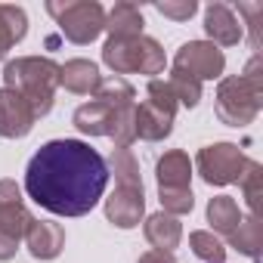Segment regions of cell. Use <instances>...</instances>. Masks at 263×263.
<instances>
[{"instance_id": "obj_1", "label": "cell", "mask_w": 263, "mask_h": 263, "mask_svg": "<svg viewBox=\"0 0 263 263\" xmlns=\"http://www.w3.org/2000/svg\"><path fill=\"white\" fill-rule=\"evenodd\" d=\"M108 186L105 158L84 140H50L25 167V192L56 217L90 214Z\"/></svg>"}, {"instance_id": "obj_5", "label": "cell", "mask_w": 263, "mask_h": 263, "mask_svg": "<svg viewBox=\"0 0 263 263\" xmlns=\"http://www.w3.org/2000/svg\"><path fill=\"white\" fill-rule=\"evenodd\" d=\"M47 13L56 19L59 31L78 47L93 44L105 31V10H102V4H96V0H68V4L50 0Z\"/></svg>"}, {"instance_id": "obj_12", "label": "cell", "mask_w": 263, "mask_h": 263, "mask_svg": "<svg viewBox=\"0 0 263 263\" xmlns=\"http://www.w3.org/2000/svg\"><path fill=\"white\" fill-rule=\"evenodd\" d=\"M25 245H28L34 260H56L62 254V248H65V229L59 223L31 217V223L25 229Z\"/></svg>"}, {"instance_id": "obj_26", "label": "cell", "mask_w": 263, "mask_h": 263, "mask_svg": "<svg viewBox=\"0 0 263 263\" xmlns=\"http://www.w3.org/2000/svg\"><path fill=\"white\" fill-rule=\"evenodd\" d=\"M155 10H158L161 16L174 19V22H189V19L195 16L198 4H195V0H164V4H155Z\"/></svg>"}, {"instance_id": "obj_3", "label": "cell", "mask_w": 263, "mask_h": 263, "mask_svg": "<svg viewBox=\"0 0 263 263\" xmlns=\"http://www.w3.org/2000/svg\"><path fill=\"white\" fill-rule=\"evenodd\" d=\"M4 87L25 96L34 118L50 115L59 87V65L47 56H19L4 65Z\"/></svg>"}, {"instance_id": "obj_20", "label": "cell", "mask_w": 263, "mask_h": 263, "mask_svg": "<svg viewBox=\"0 0 263 263\" xmlns=\"http://www.w3.org/2000/svg\"><path fill=\"white\" fill-rule=\"evenodd\" d=\"M208 223H211V232L217 235H232L235 226L241 223V211H238V201L229 198V195H217L208 201Z\"/></svg>"}, {"instance_id": "obj_16", "label": "cell", "mask_w": 263, "mask_h": 263, "mask_svg": "<svg viewBox=\"0 0 263 263\" xmlns=\"http://www.w3.org/2000/svg\"><path fill=\"white\" fill-rule=\"evenodd\" d=\"M134 127H137V140L161 143V140L171 137V130H174V115L155 108L152 102H143V105H137V111H134Z\"/></svg>"}, {"instance_id": "obj_11", "label": "cell", "mask_w": 263, "mask_h": 263, "mask_svg": "<svg viewBox=\"0 0 263 263\" xmlns=\"http://www.w3.org/2000/svg\"><path fill=\"white\" fill-rule=\"evenodd\" d=\"M204 31H208V37H211L214 47H235L245 37L241 19L226 4H211L204 10Z\"/></svg>"}, {"instance_id": "obj_15", "label": "cell", "mask_w": 263, "mask_h": 263, "mask_svg": "<svg viewBox=\"0 0 263 263\" xmlns=\"http://www.w3.org/2000/svg\"><path fill=\"white\" fill-rule=\"evenodd\" d=\"M143 232H146V241L152 245V251H171L174 254V248L183 241V223H180V217H171L164 211L146 217Z\"/></svg>"}, {"instance_id": "obj_13", "label": "cell", "mask_w": 263, "mask_h": 263, "mask_svg": "<svg viewBox=\"0 0 263 263\" xmlns=\"http://www.w3.org/2000/svg\"><path fill=\"white\" fill-rule=\"evenodd\" d=\"M192 161L186 152L171 149L158 158L155 164V177H158V189H192Z\"/></svg>"}, {"instance_id": "obj_21", "label": "cell", "mask_w": 263, "mask_h": 263, "mask_svg": "<svg viewBox=\"0 0 263 263\" xmlns=\"http://www.w3.org/2000/svg\"><path fill=\"white\" fill-rule=\"evenodd\" d=\"M167 87L177 99V105H186V108H195L201 102V81H195L192 74L180 71V68H171V78H167Z\"/></svg>"}, {"instance_id": "obj_2", "label": "cell", "mask_w": 263, "mask_h": 263, "mask_svg": "<svg viewBox=\"0 0 263 263\" xmlns=\"http://www.w3.org/2000/svg\"><path fill=\"white\" fill-rule=\"evenodd\" d=\"M217 118L226 127H248L263 108V59L260 53L251 56L241 74L223 78L217 87Z\"/></svg>"}, {"instance_id": "obj_27", "label": "cell", "mask_w": 263, "mask_h": 263, "mask_svg": "<svg viewBox=\"0 0 263 263\" xmlns=\"http://www.w3.org/2000/svg\"><path fill=\"white\" fill-rule=\"evenodd\" d=\"M137 263H177V257L171 251H146Z\"/></svg>"}, {"instance_id": "obj_8", "label": "cell", "mask_w": 263, "mask_h": 263, "mask_svg": "<svg viewBox=\"0 0 263 263\" xmlns=\"http://www.w3.org/2000/svg\"><path fill=\"white\" fill-rule=\"evenodd\" d=\"M174 68L192 74L195 81H214L223 74L226 68V56L220 47H214L211 41H189L177 50L174 56Z\"/></svg>"}, {"instance_id": "obj_6", "label": "cell", "mask_w": 263, "mask_h": 263, "mask_svg": "<svg viewBox=\"0 0 263 263\" xmlns=\"http://www.w3.org/2000/svg\"><path fill=\"white\" fill-rule=\"evenodd\" d=\"M28 223L31 214L25 211L22 189L16 186V180H0V260L16 257Z\"/></svg>"}, {"instance_id": "obj_22", "label": "cell", "mask_w": 263, "mask_h": 263, "mask_svg": "<svg viewBox=\"0 0 263 263\" xmlns=\"http://www.w3.org/2000/svg\"><path fill=\"white\" fill-rule=\"evenodd\" d=\"M189 248H192V254L201 257L204 263H223V260H226V248H223V241H220L214 232H208V229H195V232H189Z\"/></svg>"}, {"instance_id": "obj_25", "label": "cell", "mask_w": 263, "mask_h": 263, "mask_svg": "<svg viewBox=\"0 0 263 263\" xmlns=\"http://www.w3.org/2000/svg\"><path fill=\"white\" fill-rule=\"evenodd\" d=\"M146 102H152L155 108H161V111H167V115H177V99H174V93H171V87H167V81H161V78H152L149 81V87H146Z\"/></svg>"}, {"instance_id": "obj_18", "label": "cell", "mask_w": 263, "mask_h": 263, "mask_svg": "<svg viewBox=\"0 0 263 263\" xmlns=\"http://www.w3.org/2000/svg\"><path fill=\"white\" fill-rule=\"evenodd\" d=\"M28 31V16L22 7H10V4H0V59H7V53L22 44Z\"/></svg>"}, {"instance_id": "obj_4", "label": "cell", "mask_w": 263, "mask_h": 263, "mask_svg": "<svg viewBox=\"0 0 263 263\" xmlns=\"http://www.w3.org/2000/svg\"><path fill=\"white\" fill-rule=\"evenodd\" d=\"M102 62L121 78V74H161L164 65H167V56L161 50V44L155 37H124V41H115L108 37L105 47H102Z\"/></svg>"}, {"instance_id": "obj_9", "label": "cell", "mask_w": 263, "mask_h": 263, "mask_svg": "<svg viewBox=\"0 0 263 263\" xmlns=\"http://www.w3.org/2000/svg\"><path fill=\"white\" fill-rule=\"evenodd\" d=\"M146 214V192L143 183H115V192L105 198V217L118 229H134L140 226Z\"/></svg>"}, {"instance_id": "obj_17", "label": "cell", "mask_w": 263, "mask_h": 263, "mask_svg": "<svg viewBox=\"0 0 263 263\" xmlns=\"http://www.w3.org/2000/svg\"><path fill=\"white\" fill-rule=\"evenodd\" d=\"M143 10L137 4H127V0H121V4H115L108 13H105V31L108 37L115 41H124V37H140L143 34Z\"/></svg>"}, {"instance_id": "obj_23", "label": "cell", "mask_w": 263, "mask_h": 263, "mask_svg": "<svg viewBox=\"0 0 263 263\" xmlns=\"http://www.w3.org/2000/svg\"><path fill=\"white\" fill-rule=\"evenodd\" d=\"M260 183H263V167H260V161L248 158V164L238 177V186L245 192V201H248L251 214H257V217H260Z\"/></svg>"}, {"instance_id": "obj_7", "label": "cell", "mask_w": 263, "mask_h": 263, "mask_svg": "<svg viewBox=\"0 0 263 263\" xmlns=\"http://www.w3.org/2000/svg\"><path fill=\"white\" fill-rule=\"evenodd\" d=\"M245 164H248V155L235 143H214L198 152L192 167L201 174L208 186H229V183H238Z\"/></svg>"}, {"instance_id": "obj_14", "label": "cell", "mask_w": 263, "mask_h": 263, "mask_svg": "<svg viewBox=\"0 0 263 263\" xmlns=\"http://www.w3.org/2000/svg\"><path fill=\"white\" fill-rule=\"evenodd\" d=\"M99 81H102V74H99L96 62H90V59H68L65 65H59V87H65L78 96L96 93Z\"/></svg>"}, {"instance_id": "obj_24", "label": "cell", "mask_w": 263, "mask_h": 263, "mask_svg": "<svg viewBox=\"0 0 263 263\" xmlns=\"http://www.w3.org/2000/svg\"><path fill=\"white\" fill-rule=\"evenodd\" d=\"M158 201H161L164 214H171V217L192 214V208H195L192 189H158Z\"/></svg>"}, {"instance_id": "obj_19", "label": "cell", "mask_w": 263, "mask_h": 263, "mask_svg": "<svg viewBox=\"0 0 263 263\" xmlns=\"http://www.w3.org/2000/svg\"><path fill=\"white\" fill-rule=\"evenodd\" d=\"M229 245H232L238 254H245V257H251L254 263H260V245H263V223H260V217H257V214L241 217V223H238L235 232L229 235Z\"/></svg>"}, {"instance_id": "obj_10", "label": "cell", "mask_w": 263, "mask_h": 263, "mask_svg": "<svg viewBox=\"0 0 263 263\" xmlns=\"http://www.w3.org/2000/svg\"><path fill=\"white\" fill-rule=\"evenodd\" d=\"M34 111L25 102L22 93L10 90V87H0V137L4 140H22L31 134L34 127Z\"/></svg>"}]
</instances>
